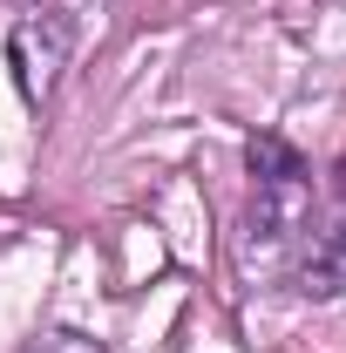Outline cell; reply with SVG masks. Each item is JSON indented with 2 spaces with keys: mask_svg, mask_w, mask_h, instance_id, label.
<instances>
[{
  "mask_svg": "<svg viewBox=\"0 0 346 353\" xmlns=\"http://www.w3.org/2000/svg\"><path fill=\"white\" fill-rule=\"evenodd\" d=\"M305 218H312V176H278L252 190L245 211V272H278L285 252L299 245Z\"/></svg>",
  "mask_w": 346,
  "mask_h": 353,
  "instance_id": "6da1fadb",
  "label": "cell"
},
{
  "mask_svg": "<svg viewBox=\"0 0 346 353\" xmlns=\"http://www.w3.org/2000/svg\"><path fill=\"white\" fill-rule=\"evenodd\" d=\"M7 61H14V82L28 102H48L54 82H61V61H68V28L54 21V14H28V21H14V34H7Z\"/></svg>",
  "mask_w": 346,
  "mask_h": 353,
  "instance_id": "7a4b0ae2",
  "label": "cell"
},
{
  "mask_svg": "<svg viewBox=\"0 0 346 353\" xmlns=\"http://www.w3.org/2000/svg\"><path fill=\"white\" fill-rule=\"evenodd\" d=\"M292 279H299V292H305V299H340V292H346V224L305 245V252H299V272H292Z\"/></svg>",
  "mask_w": 346,
  "mask_h": 353,
  "instance_id": "3957f363",
  "label": "cell"
},
{
  "mask_svg": "<svg viewBox=\"0 0 346 353\" xmlns=\"http://www.w3.org/2000/svg\"><path fill=\"white\" fill-rule=\"evenodd\" d=\"M245 163H252V183H278V176H305V157L292 150V143H285V136H252Z\"/></svg>",
  "mask_w": 346,
  "mask_h": 353,
  "instance_id": "277c9868",
  "label": "cell"
},
{
  "mask_svg": "<svg viewBox=\"0 0 346 353\" xmlns=\"http://www.w3.org/2000/svg\"><path fill=\"white\" fill-rule=\"evenodd\" d=\"M28 353H102V347H95L88 333H68V326H61V333H41V340H28Z\"/></svg>",
  "mask_w": 346,
  "mask_h": 353,
  "instance_id": "5b68a950",
  "label": "cell"
}]
</instances>
